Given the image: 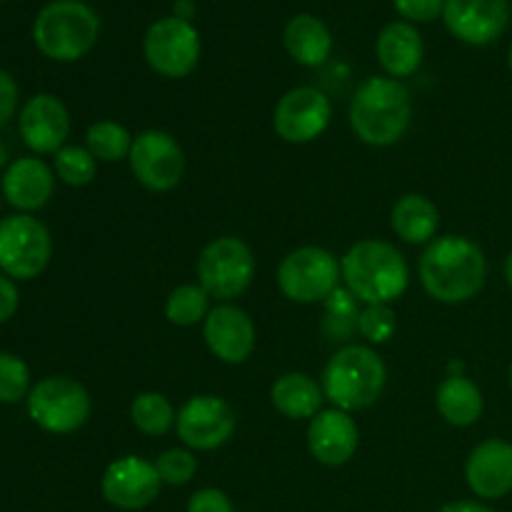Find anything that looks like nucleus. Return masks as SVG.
I'll list each match as a JSON object with an SVG mask.
<instances>
[{
  "label": "nucleus",
  "mask_w": 512,
  "mask_h": 512,
  "mask_svg": "<svg viewBox=\"0 0 512 512\" xmlns=\"http://www.w3.org/2000/svg\"><path fill=\"white\" fill-rule=\"evenodd\" d=\"M420 285L433 300L460 305L473 300L488 278L483 248L465 235H443L425 248L418 265Z\"/></svg>",
  "instance_id": "obj_1"
},
{
  "label": "nucleus",
  "mask_w": 512,
  "mask_h": 512,
  "mask_svg": "<svg viewBox=\"0 0 512 512\" xmlns=\"http://www.w3.org/2000/svg\"><path fill=\"white\" fill-rule=\"evenodd\" d=\"M343 283L363 305H393L410 285L405 255L388 240H358L340 258Z\"/></svg>",
  "instance_id": "obj_2"
},
{
  "label": "nucleus",
  "mask_w": 512,
  "mask_h": 512,
  "mask_svg": "<svg viewBox=\"0 0 512 512\" xmlns=\"http://www.w3.org/2000/svg\"><path fill=\"white\" fill-rule=\"evenodd\" d=\"M348 118L358 140L373 148H388L408 133L413 95L398 78L373 75L355 90Z\"/></svg>",
  "instance_id": "obj_3"
},
{
  "label": "nucleus",
  "mask_w": 512,
  "mask_h": 512,
  "mask_svg": "<svg viewBox=\"0 0 512 512\" xmlns=\"http://www.w3.org/2000/svg\"><path fill=\"white\" fill-rule=\"evenodd\" d=\"M388 383V368L370 345H345L325 363L320 388L325 400L345 413L368 410Z\"/></svg>",
  "instance_id": "obj_4"
},
{
  "label": "nucleus",
  "mask_w": 512,
  "mask_h": 512,
  "mask_svg": "<svg viewBox=\"0 0 512 512\" xmlns=\"http://www.w3.org/2000/svg\"><path fill=\"white\" fill-rule=\"evenodd\" d=\"M100 18L83 0H53L33 23V40L40 53L58 63H73L95 48Z\"/></svg>",
  "instance_id": "obj_5"
},
{
  "label": "nucleus",
  "mask_w": 512,
  "mask_h": 512,
  "mask_svg": "<svg viewBox=\"0 0 512 512\" xmlns=\"http://www.w3.org/2000/svg\"><path fill=\"white\" fill-rule=\"evenodd\" d=\"M28 415L40 430L70 435L88 423L93 400L83 383L68 375H50L35 383L28 393Z\"/></svg>",
  "instance_id": "obj_6"
},
{
  "label": "nucleus",
  "mask_w": 512,
  "mask_h": 512,
  "mask_svg": "<svg viewBox=\"0 0 512 512\" xmlns=\"http://www.w3.org/2000/svg\"><path fill=\"white\" fill-rule=\"evenodd\" d=\"M198 285L220 303L240 298L255 278V255L245 240L235 235L210 240L200 253Z\"/></svg>",
  "instance_id": "obj_7"
},
{
  "label": "nucleus",
  "mask_w": 512,
  "mask_h": 512,
  "mask_svg": "<svg viewBox=\"0 0 512 512\" xmlns=\"http://www.w3.org/2000/svg\"><path fill=\"white\" fill-rule=\"evenodd\" d=\"M340 280V260L318 245H303L278 265L280 293L300 305L325 303L340 288Z\"/></svg>",
  "instance_id": "obj_8"
},
{
  "label": "nucleus",
  "mask_w": 512,
  "mask_h": 512,
  "mask_svg": "<svg viewBox=\"0 0 512 512\" xmlns=\"http://www.w3.org/2000/svg\"><path fill=\"white\" fill-rule=\"evenodd\" d=\"M53 238L38 218L15 213L0 218V270L13 280H33L48 268Z\"/></svg>",
  "instance_id": "obj_9"
},
{
  "label": "nucleus",
  "mask_w": 512,
  "mask_h": 512,
  "mask_svg": "<svg viewBox=\"0 0 512 512\" xmlns=\"http://www.w3.org/2000/svg\"><path fill=\"white\" fill-rule=\"evenodd\" d=\"M135 180L150 193H170L185 175V153L165 130H143L133 138L128 155Z\"/></svg>",
  "instance_id": "obj_10"
},
{
  "label": "nucleus",
  "mask_w": 512,
  "mask_h": 512,
  "mask_svg": "<svg viewBox=\"0 0 512 512\" xmlns=\"http://www.w3.org/2000/svg\"><path fill=\"white\" fill-rule=\"evenodd\" d=\"M143 53L150 68L163 78H185L200 60V35L190 20L170 15L150 25L143 38Z\"/></svg>",
  "instance_id": "obj_11"
},
{
  "label": "nucleus",
  "mask_w": 512,
  "mask_h": 512,
  "mask_svg": "<svg viewBox=\"0 0 512 512\" xmlns=\"http://www.w3.org/2000/svg\"><path fill=\"white\" fill-rule=\"evenodd\" d=\"M238 428V415L228 400L218 395H193L178 410L175 433L188 450H218L233 438Z\"/></svg>",
  "instance_id": "obj_12"
},
{
  "label": "nucleus",
  "mask_w": 512,
  "mask_h": 512,
  "mask_svg": "<svg viewBox=\"0 0 512 512\" xmlns=\"http://www.w3.org/2000/svg\"><path fill=\"white\" fill-rule=\"evenodd\" d=\"M333 105L323 90L300 85L288 90L273 110V130L285 143L305 145L318 140L328 130Z\"/></svg>",
  "instance_id": "obj_13"
},
{
  "label": "nucleus",
  "mask_w": 512,
  "mask_h": 512,
  "mask_svg": "<svg viewBox=\"0 0 512 512\" xmlns=\"http://www.w3.org/2000/svg\"><path fill=\"white\" fill-rule=\"evenodd\" d=\"M163 480L158 468L140 455H123L105 468L100 478V493L113 508L133 512L143 510L160 495Z\"/></svg>",
  "instance_id": "obj_14"
},
{
  "label": "nucleus",
  "mask_w": 512,
  "mask_h": 512,
  "mask_svg": "<svg viewBox=\"0 0 512 512\" xmlns=\"http://www.w3.org/2000/svg\"><path fill=\"white\" fill-rule=\"evenodd\" d=\"M203 338L210 353L225 365L245 363L258 343L253 318L233 303H220L210 310L203 323Z\"/></svg>",
  "instance_id": "obj_15"
},
{
  "label": "nucleus",
  "mask_w": 512,
  "mask_h": 512,
  "mask_svg": "<svg viewBox=\"0 0 512 512\" xmlns=\"http://www.w3.org/2000/svg\"><path fill=\"white\" fill-rule=\"evenodd\" d=\"M443 20L450 33L468 45H488L510 23L508 0H445Z\"/></svg>",
  "instance_id": "obj_16"
},
{
  "label": "nucleus",
  "mask_w": 512,
  "mask_h": 512,
  "mask_svg": "<svg viewBox=\"0 0 512 512\" xmlns=\"http://www.w3.org/2000/svg\"><path fill=\"white\" fill-rule=\"evenodd\" d=\"M20 138L33 153L50 155L65 148L70 135V113L63 100L50 93H38L20 108Z\"/></svg>",
  "instance_id": "obj_17"
},
{
  "label": "nucleus",
  "mask_w": 512,
  "mask_h": 512,
  "mask_svg": "<svg viewBox=\"0 0 512 512\" xmlns=\"http://www.w3.org/2000/svg\"><path fill=\"white\" fill-rule=\"evenodd\" d=\"M360 430L353 415L345 410H320L308 425V450L320 465L340 468L358 453Z\"/></svg>",
  "instance_id": "obj_18"
},
{
  "label": "nucleus",
  "mask_w": 512,
  "mask_h": 512,
  "mask_svg": "<svg viewBox=\"0 0 512 512\" xmlns=\"http://www.w3.org/2000/svg\"><path fill=\"white\" fill-rule=\"evenodd\" d=\"M465 480L478 498H505L512 490V443L490 438L475 445L465 463Z\"/></svg>",
  "instance_id": "obj_19"
},
{
  "label": "nucleus",
  "mask_w": 512,
  "mask_h": 512,
  "mask_svg": "<svg viewBox=\"0 0 512 512\" xmlns=\"http://www.w3.org/2000/svg\"><path fill=\"white\" fill-rule=\"evenodd\" d=\"M55 190V175L40 158H18L3 175V195L20 213H33L48 205Z\"/></svg>",
  "instance_id": "obj_20"
},
{
  "label": "nucleus",
  "mask_w": 512,
  "mask_h": 512,
  "mask_svg": "<svg viewBox=\"0 0 512 512\" xmlns=\"http://www.w3.org/2000/svg\"><path fill=\"white\" fill-rule=\"evenodd\" d=\"M375 55H378L380 68L390 78H408L423 63V35L408 20L385 25L378 35V43H375Z\"/></svg>",
  "instance_id": "obj_21"
},
{
  "label": "nucleus",
  "mask_w": 512,
  "mask_h": 512,
  "mask_svg": "<svg viewBox=\"0 0 512 512\" xmlns=\"http://www.w3.org/2000/svg\"><path fill=\"white\" fill-rule=\"evenodd\" d=\"M283 43L290 58L305 68H320L333 53V35L315 15H295L283 30Z\"/></svg>",
  "instance_id": "obj_22"
},
{
  "label": "nucleus",
  "mask_w": 512,
  "mask_h": 512,
  "mask_svg": "<svg viewBox=\"0 0 512 512\" xmlns=\"http://www.w3.org/2000/svg\"><path fill=\"white\" fill-rule=\"evenodd\" d=\"M390 228L410 245H430L440 228V210L428 195L408 193L390 210Z\"/></svg>",
  "instance_id": "obj_23"
},
{
  "label": "nucleus",
  "mask_w": 512,
  "mask_h": 512,
  "mask_svg": "<svg viewBox=\"0 0 512 512\" xmlns=\"http://www.w3.org/2000/svg\"><path fill=\"white\" fill-rule=\"evenodd\" d=\"M435 408L453 428H470L483 418L485 398L468 375H445L435 390Z\"/></svg>",
  "instance_id": "obj_24"
},
{
  "label": "nucleus",
  "mask_w": 512,
  "mask_h": 512,
  "mask_svg": "<svg viewBox=\"0 0 512 512\" xmlns=\"http://www.w3.org/2000/svg\"><path fill=\"white\" fill-rule=\"evenodd\" d=\"M270 403L290 420H313L323 410L325 393L310 375L285 373L270 388Z\"/></svg>",
  "instance_id": "obj_25"
},
{
  "label": "nucleus",
  "mask_w": 512,
  "mask_h": 512,
  "mask_svg": "<svg viewBox=\"0 0 512 512\" xmlns=\"http://www.w3.org/2000/svg\"><path fill=\"white\" fill-rule=\"evenodd\" d=\"M130 420H133L140 433L150 435V438H163L175 428L178 413H175L173 403L163 393L148 390V393H140L133 398Z\"/></svg>",
  "instance_id": "obj_26"
},
{
  "label": "nucleus",
  "mask_w": 512,
  "mask_h": 512,
  "mask_svg": "<svg viewBox=\"0 0 512 512\" xmlns=\"http://www.w3.org/2000/svg\"><path fill=\"white\" fill-rule=\"evenodd\" d=\"M85 148L93 153L98 163H118V160H128L133 135L115 120H98L85 133Z\"/></svg>",
  "instance_id": "obj_27"
},
{
  "label": "nucleus",
  "mask_w": 512,
  "mask_h": 512,
  "mask_svg": "<svg viewBox=\"0 0 512 512\" xmlns=\"http://www.w3.org/2000/svg\"><path fill=\"white\" fill-rule=\"evenodd\" d=\"M210 313V295L198 283H185L170 290L165 300V318L178 328H193L205 323Z\"/></svg>",
  "instance_id": "obj_28"
},
{
  "label": "nucleus",
  "mask_w": 512,
  "mask_h": 512,
  "mask_svg": "<svg viewBox=\"0 0 512 512\" xmlns=\"http://www.w3.org/2000/svg\"><path fill=\"white\" fill-rule=\"evenodd\" d=\"M53 170L65 185L70 188H85L95 180V173H98V160L93 158L88 148L83 145H65L55 153Z\"/></svg>",
  "instance_id": "obj_29"
},
{
  "label": "nucleus",
  "mask_w": 512,
  "mask_h": 512,
  "mask_svg": "<svg viewBox=\"0 0 512 512\" xmlns=\"http://www.w3.org/2000/svg\"><path fill=\"white\" fill-rule=\"evenodd\" d=\"M355 328L368 343L383 345L398 330V318H395L393 305H363V310L355 318Z\"/></svg>",
  "instance_id": "obj_30"
},
{
  "label": "nucleus",
  "mask_w": 512,
  "mask_h": 512,
  "mask_svg": "<svg viewBox=\"0 0 512 512\" xmlns=\"http://www.w3.org/2000/svg\"><path fill=\"white\" fill-rule=\"evenodd\" d=\"M30 393V368L13 353H0V403H20Z\"/></svg>",
  "instance_id": "obj_31"
},
{
  "label": "nucleus",
  "mask_w": 512,
  "mask_h": 512,
  "mask_svg": "<svg viewBox=\"0 0 512 512\" xmlns=\"http://www.w3.org/2000/svg\"><path fill=\"white\" fill-rule=\"evenodd\" d=\"M155 468H158L163 485L180 488V485H188L195 478V473H198V458L188 448H170L158 455Z\"/></svg>",
  "instance_id": "obj_32"
},
{
  "label": "nucleus",
  "mask_w": 512,
  "mask_h": 512,
  "mask_svg": "<svg viewBox=\"0 0 512 512\" xmlns=\"http://www.w3.org/2000/svg\"><path fill=\"white\" fill-rule=\"evenodd\" d=\"M395 10L408 23H430L443 15L445 0H395Z\"/></svg>",
  "instance_id": "obj_33"
},
{
  "label": "nucleus",
  "mask_w": 512,
  "mask_h": 512,
  "mask_svg": "<svg viewBox=\"0 0 512 512\" xmlns=\"http://www.w3.org/2000/svg\"><path fill=\"white\" fill-rule=\"evenodd\" d=\"M188 512H235V508L223 490L203 488L190 495Z\"/></svg>",
  "instance_id": "obj_34"
},
{
  "label": "nucleus",
  "mask_w": 512,
  "mask_h": 512,
  "mask_svg": "<svg viewBox=\"0 0 512 512\" xmlns=\"http://www.w3.org/2000/svg\"><path fill=\"white\" fill-rule=\"evenodd\" d=\"M325 305H328V318L338 320V323H345V320L350 318H358L360 313L358 300H355V295L350 293L348 288L335 290V293L325 300Z\"/></svg>",
  "instance_id": "obj_35"
},
{
  "label": "nucleus",
  "mask_w": 512,
  "mask_h": 512,
  "mask_svg": "<svg viewBox=\"0 0 512 512\" xmlns=\"http://www.w3.org/2000/svg\"><path fill=\"white\" fill-rule=\"evenodd\" d=\"M15 110H18V83H15L8 70L0 68V128L8 125Z\"/></svg>",
  "instance_id": "obj_36"
},
{
  "label": "nucleus",
  "mask_w": 512,
  "mask_h": 512,
  "mask_svg": "<svg viewBox=\"0 0 512 512\" xmlns=\"http://www.w3.org/2000/svg\"><path fill=\"white\" fill-rule=\"evenodd\" d=\"M20 303V293L15 288L13 278H8L5 273H0V323H8L15 315Z\"/></svg>",
  "instance_id": "obj_37"
},
{
  "label": "nucleus",
  "mask_w": 512,
  "mask_h": 512,
  "mask_svg": "<svg viewBox=\"0 0 512 512\" xmlns=\"http://www.w3.org/2000/svg\"><path fill=\"white\" fill-rule=\"evenodd\" d=\"M438 512H495V510L483 503H475V500H458V503H448Z\"/></svg>",
  "instance_id": "obj_38"
},
{
  "label": "nucleus",
  "mask_w": 512,
  "mask_h": 512,
  "mask_svg": "<svg viewBox=\"0 0 512 512\" xmlns=\"http://www.w3.org/2000/svg\"><path fill=\"white\" fill-rule=\"evenodd\" d=\"M195 13V3L193 0H175V18L180 20H190Z\"/></svg>",
  "instance_id": "obj_39"
},
{
  "label": "nucleus",
  "mask_w": 512,
  "mask_h": 512,
  "mask_svg": "<svg viewBox=\"0 0 512 512\" xmlns=\"http://www.w3.org/2000/svg\"><path fill=\"white\" fill-rule=\"evenodd\" d=\"M448 375H465V365L460 363V360H453V363L448 365Z\"/></svg>",
  "instance_id": "obj_40"
},
{
  "label": "nucleus",
  "mask_w": 512,
  "mask_h": 512,
  "mask_svg": "<svg viewBox=\"0 0 512 512\" xmlns=\"http://www.w3.org/2000/svg\"><path fill=\"white\" fill-rule=\"evenodd\" d=\"M505 280H508V285L512 288V250L508 258H505Z\"/></svg>",
  "instance_id": "obj_41"
},
{
  "label": "nucleus",
  "mask_w": 512,
  "mask_h": 512,
  "mask_svg": "<svg viewBox=\"0 0 512 512\" xmlns=\"http://www.w3.org/2000/svg\"><path fill=\"white\" fill-rule=\"evenodd\" d=\"M5 163H8V150H5V145L0 143V168H3Z\"/></svg>",
  "instance_id": "obj_42"
},
{
  "label": "nucleus",
  "mask_w": 512,
  "mask_h": 512,
  "mask_svg": "<svg viewBox=\"0 0 512 512\" xmlns=\"http://www.w3.org/2000/svg\"><path fill=\"white\" fill-rule=\"evenodd\" d=\"M508 63H510V70H512V48H510V55H508Z\"/></svg>",
  "instance_id": "obj_43"
},
{
  "label": "nucleus",
  "mask_w": 512,
  "mask_h": 512,
  "mask_svg": "<svg viewBox=\"0 0 512 512\" xmlns=\"http://www.w3.org/2000/svg\"><path fill=\"white\" fill-rule=\"evenodd\" d=\"M510 385H512V365H510Z\"/></svg>",
  "instance_id": "obj_44"
},
{
  "label": "nucleus",
  "mask_w": 512,
  "mask_h": 512,
  "mask_svg": "<svg viewBox=\"0 0 512 512\" xmlns=\"http://www.w3.org/2000/svg\"><path fill=\"white\" fill-rule=\"evenodd\" d=\"M0 3H3V0H0Z\"/></svg>",
  "instance_id": "obj_45"
}]
</instances>
